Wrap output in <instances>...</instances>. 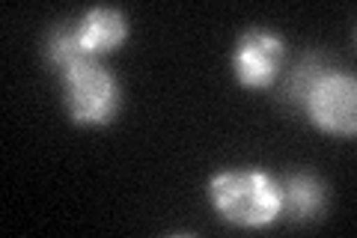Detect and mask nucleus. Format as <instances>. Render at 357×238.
Here are the masks:
<instances>
[{"label":"nucleus","mask_w":357,"mask_h":238,"mask_svg":"<svg viewBox=\"0 0 357 238\" xmlns=\"http://www.w3.org/2000/svg\"><path fill=\"white\" fill-rule=\"evenodd\" d=\"M286 45L271 30H248L232 51V72L236 81L248 89H268L283 69Z\"/></svg>","instance_id":"4"},{"label":"nucleus","mask_w":357,"mask_h":238,"mask_svg":"<svg viewBox=\"0 0 357 238\" xmlns=\"http://www.w3.org/2000/svg\"><path fill=\"white\" fill-rule=\"evenodd\" d=\"M63 105L77 126H107L119 107V84L96 57H81L60 69Z\"/></svg>","instance_id":"3"},{"label":"nucleus","mask_w":357,"mask_h":238,"mask_svg":"<svg viewBox=\"0 0 357 238\" xmlns=\"http://www.w3.org/2000/svg\"><path fill=\"white\" fill-rule=\"evenodd\" d=\"M280 191H283V214L295 221H310L325 209V185L307 173L289 176L286 182H280Z\"/></svg>","instance_id":"6"},{"label":"nucleus","mask_w":357,"mask_h":238,"mask_svg":"<svg viewBox=\"0 0 357 238\" xmlns=\"http://www.w3.org/2000/svg\"><path fill=\"white\" fill-rule=\"evenodd\" d=\"M75 36L77 45L84 48V54L89 57H102L116 51L122 42L128 39V21L119 9L110 6H93L89 13L75 24Z\"/></svg>","instance_id":"5"},{"label":"nucleus","mask_w":357,"mask_h":238,"mask_svg":"<svg viewBox=\"0 0 357 238\" xmlns=\"http://www.w3.org/2000/svg\"><path fill=\"white\" fill-rule=\"evenodd\" d=\"M208 202L227 223L241 230H262L283 214V191L262 170H227L211 176Z\"/></svg>","instance_id":"2"},{"label":"nucleus","mask_w":357,"mask_h":238,"mask_svg":"<svg viewBox=\"0 0 357 238\" xmlns=\"http://www.w3.org/2000/svg\"><path fill=\"white\" fill-rule=\"evenodd\" d=\"M289 96L304 107V113L316 128L337 134V137H354L357 84L351 75L325 69L316 57H307L292 75Z\"/></svg>","instance_id":"1"}]
</instances>
